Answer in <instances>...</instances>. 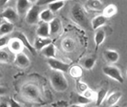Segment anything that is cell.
I'll use <instances>...</instances> for the list:
<instances>
[{
    "instance_id": "cell-9",
    "label": "cell",
    "mask_w": 127,
    "mask_h": 107,
    "mask_svg": "<svg viewBox=\"0 0 127 107\" xmlns=\"http://www.w3.org/2000/svg\"><path fill=\"white\" fill-rule=\"evenodd\" d=\"M13 37H16L18 38L19 40L23 43V45H24V47H26L28 50L30 51L31 53H32V55H34L35 54V49H34V47L32 46L31 43H30V41L28 40V38H27V36H26L25 35L23 34V33H20V32H16V33H14L13 35Z\"/></svg>"
},
{
    "instance_id": "cell-15",
    "label": "cell",
    "mask_w": 127,
    "mask_h": 107,
    "mask_svg": "<svg viewBox=\"0 0 127 107\" xmlns=\"http://www.w3.org/2000/svg\"><path fill=\"white\" fill-rule=\"evenodd\" d=\"M121 98H122V93L119 92V91H116V92L112 93L111 95H109L108 97L105 99V101H106L105 104L107 106H114L121 101Z\"/></svg>"
},
{
    "instance_id": "cell-34",
    "label": "cell",
    "mask_w": 127,
    "mask_h": 107,
    "mask_svg": "<svg viewBox=\"0 0 127 107\" xmlns=\"http://www.w3.org/2000/svg\"><path fill=\"white\" fill-rule=\"evenodd\" d=\"M9 105H10V106H13V107L20 106V102H17V101H14L13 99H11V100H10V102H9Z\"/></svg>"
},
{
    "instance_id": "cell-26",
    "label": "cell",
    "mask_w": 127,
    "mask_h": 107,
    "mask_svg": "<svg viewBox=\"0 0 127 107\" xmlns=\"http://www.w3.org/2000/svg\"><path fill=\"white\" fill-rule=\"evenodd\" d=\"M69 73H70L71 76H73L74 78H79L80 76H82V68L80 67V66H78V65H75V66H73V67H71L69 68Z\"/></svg>"
},
{
    "instance_id": "cell-5",
    "label": "cell",
    "mask_w": 127,
    "mask_h": 107,
    "mask_svg": "<svg viewBox=\"0 0 127 107\" xmlns=\"http://www.w3.org/2000/svg\"><path fill=\"white\" fill-rule=\"evenodd\" d=\"M39 13H40V7L39 5H32L26 13V21L29 24H35L39 20Z\"/></svg>"
},
{
    "instance_id": "cell-32",
    "label": "cell",
    "mask_w": 127,
    "mask_h": 107,
    "mask_svg": "<svg viewBox=\"0 0 127 107\" xmlns=\"http://www.w3.org/2000/svg\"><path fill=\"white\" fill-rule=\"evenodd\" d=\"M10 39H11V38L9 37L7 35L6 36H0V49H2V48H4V47L8 46Z\"/></svg>"
},
{
    "instance_id": "cell-21",
    "label": "cell",
    "mask_w": 127,
    "mask_h": 107,
    "mask_svg": "<svg viewBox=\"0 0 127 107\" xmlns=\"http://www.w3.org/2000/svg\"><path fill=\"white\" fill-rule=\"evenodd\" d=\"M86 6L94 11H102L103 10V3L100 0H88L86 2Z\"/></svg>"
},
{
    "instance_id": "cell-16",
    "label": "cell",
    "mask_w": 127,
    "mask_h": 107,
    "mask_svg": "<svg viewBox=\"0 0 127 107\" xmlns=\"http://www.w3.org/2000/svg\"><path fill=\"white\" fill-rule=\"evenodd\" d=\"M52 43V39L50 37H41V36H37L35 38L34 41V49L36 51H41L45 46H47L48 44Z\"/></svg>"
},
{
    "instance_id": "cell-13",
    "label": "cell",
    "mask_w": 127,
    "mask_h": 107,
    "mask_svg": "<svg viewBox=\"0 0 127 107\" xmlns=\"http://www.w3.org/2000/svg\"><path fill=\"white\" fill-rule=\"evenodd\" d=\"M49 27H50V36H56L58 35L60 31H61V21L58 18H54L52 19L51 21L49 22Z\"/></svg>"
},
{
    "instance_id": "cell-4",
    "label": "cell",
    "mask_w": 127,
    "mask_h": 107,
    "mask_svg": "<svg viewBox=\"0 0 127 107\" xmlns=\"http://www.w3.org/2000/svg\"><path fill=\"white\" fill-rule=\"evenodd\" d=\"M22 95L25 97L26 99L30 101H37L40 98V91L39 89L32 84H26L21 89Z\"/></svg>"
},
{
    "instance_id": "cell-27",
    "label": "cell",
    "mask_w": 127,
    "mask_h": 107,
    "mask_svg": "<svg viewBox=\"0 0 127 107\" xmlns=\"http://www.w3.org/2000/svg\"><path fill=\"white\" fill-rule=\"evenodd\" d=\"M49 5V8L53 13H56V12H58L62 7L64 6V1L63 0H58V1H53L51 3L48 4Z\"/></svg>"
},
{
    "instance_id": "cell-35",
    "label": "cell",
    "mask_w": 127,
    "mask_h": 107,
    "mask_svg": "<svg viewBox=\"0 0 127 107\" xmlns=\"http://www.w3.org/2000/svg\"><path fill=\"white\" fill-rule=\"evenodd\" d=\"M54 105H57V106H62V107H65L68 105V102L65 101H58V102H57V103H55Z\"/></svg>"
},
{
    "instance_id": "cell-30",
    "label": "cell",
    "mask_w": 127,
    "mask_h": 107,
    "mask_svg": "<svg viewBox=\"0 0 127 107\" xmlns=\"http://www.w3.org/2000/svg\"><path fill=\"white\" fill-rule=\"evenodd\" d=\"M91 101H92L91 100L85 98L83 95H81V94L77 95V102H78V105H86V104L90 103Z\"/></svg>"
},
{
    "instance_id": "cell-6",
    "label": "cell",
    "mask_w": 127,
    "mask_h": 107,
    "mask_svg": "<svg viewBox=\"0 0 127 107\" xmlns=\"http://www.w3.org/2000/svg\"><path fill=\"white\" fill-rule=\"evenodd\" d=\"M48 65L51 67L52 69L55 71H59V72H68V70L70 68V65L68 63H65L59 59H57L56 57H50L48 58Z\"/></svg>"
},
{
    "instance_id": "cell-18",
    "label": "cell",
    "mask_w": 127,
    "mask_h": 107,
    "mask_svg": "<svg viewBox=\"0 0 127 107\" xmlns=\"http://www.w3.org/2000/svg\"><path fill=\"white\" fill-rule=\"evenodd\" d=\"M42 55L46 57L47 58H50V57H56L57 56V51H56V47L53 43H50L47 46H45L44 48L41 50Z\"/></svg>"
},
{
    "instance_id": "cell-2",
    "label": "cell",
    "mask_w": 127,
    "mask_h": 107,
    "mask_svg": "<svg viewBox=\"0 0 127 107\" xmlns=\"http://www.w3.org/2000/svg\"><path fill=\"white\" fill-rule=\"evenodd\" d=\"M71 15L73 20L77 23L81 27H87L88 26V18L86 16V13L82 9V7L79 4H76L72 7L71 11Z\"/></svg>"
},
{
    "instance_id": "cell-40",
    "label": "cell",
    "mask_w": 127,
    "mask_h": 107,
    "mask_svg": "<svg viewBox=\"0 0 127 107\" xmlns=\"http://www.w3.org/2000/svg\"><path fill=\"white\" fill-rule=\"evenodd\" d=\"M2 22H3V17H2L1 15H0V25L2 24Z\"/></svg>"
},
{
    "instance_id": "cell-28",
    "label": "cell",
    "mask_w": 127,
    "mask_h": 107,
    "mask_svg": "<svg viewBox=\"0 0 127 107\" xmlns=\"http://www.w3.org/2000/svg\"><path fill=\"white\" fill-rule=\"evenodd\" d=\"M87 88H89V87H88V85L84 81L78 80V81L76 82V91H77L79 94H82L83 92Z\"/></svg>"
},
{
    "instance_id": "cell-37",
    "label": "cell",
    "mask_w": 127,
    "mask_h": 107,
    "mask_svg": "<svg viewBox=\"0 0 127 107\" xmlns=\"http://www.w3.org/2000/svg\"><path fill=\"white\" fill-rule=\"evenodd\" d=\"M6 93H7V89L0 86V96H4V95H6Z\"/></svg>"
},
{
    "instance_id": "cell-11",
    "label": "cell",
    "mask_w": 127,
    "mask_h": 107,
    "mask_svg": "<svg viewBox=\"0 0 127 107\" xmlns=\"http://www.w3.org/2000/svg\"><path fill=\"white\" fill-rule=\"evenodd\" d=\"M8 47H9L10 51L13 52V54H17V53L22 52L23 48H24V45H23V43L19 40L18 38L13 37L12 39H10Z\"/></svg>"
},
{
    "instance_id": "cell-19",
    "label": "cell",
    "mask_w": 127,
    "mask_h": 107,
    "mask_svg": "<svg viewBox=\"0 0 127 107\" xmlns=\"http://www.w3.org/2000/svg\"><path fill=\"white\" fill-rule=\"evenodd\" d=\"M13 31V24L9 21H3L0 25V36H6Z\"/></svg>"
},
{
    "instance_id": "cell-25",
    "label": "cell",
    "mask_w": 127,
    "mask_h": 107,
    "mask_svg": "<svg viewBox=\"0 0 127 107\" xmlns=\"http://www.w3.org/2000/svg\"><path fill=\"white\" fill-rule=\"evenodd\" d=\"M107 93H108V90L106 88H101L97 92V94H96V105L97 106H100L103 103L104 100L107 97Z\"/></svg>"
},
{
    "instance_id": "cell-8",
    "label": "cell",
    "mask_w": 127,
    "mask_h": 107,
    "mask_svg": "<svg viewBox=\"0 0 127 107\" xmlns=\"http://www.w3.org/2000/svg\"><path fill=\"white\" fill-rule=\"evenodd\" d=\"M38 26L36 29V35L37 36L41 37H50V27H49V22H44V21H39L37 22Z\"/></svg>"
},
{
    "instance_id": "cell-14",
    "label": "cell",
    "mask_w": 127,
    "mask_h": 107,
    "mask_svg": "<svg viewBox=\"0 0 127 107\" xmlns=\"http://www.w3.org/2000/svg\"><path fill=\"white\" fill-rule=\"evenodd\" d=\"M103 56L105 60L111 64L118 62L120 59V54L115 50H105L103 53Z\"/></svg>"
},
{
    "instance_id": "cell-39",
    "label": "cell",
    "mask_w": 127,
    "mask_h": 107,
    "mask_svg": "<svg viewBox=\"0 0 127 107\" xmlns=\"http://www.w3.org/2000/svg\"><path fill=\"white\" fill-rule=\"evenodd\" d=\"M31 3H36V2H38V0H29Z\"/></svg>"
},
{
    "instance_id": "cell-36",
    "label": "cell",
    "mask_w": 127,
    "mask_h": 107,
    "mask_svg": "<svg viewBox=\"0 0 127 107\" xmlns=\"http://www.w3.org/2000/svg\"><path fill=\"white\" fill-rule=\"evenodd\" d=\"M53 1H58V0H41V1H38V5H45V4H49ZM64 1V0H63Z\"/></svg>"
},
{
    "instance_id": "cell-3",
    "label": "cell",
    "mask_w": 127,
    "mask_h": 107,
    "mask_svg": "<svg viewBox=\"0 0 127 107\" xmlns=\"http://www.w3.org/2000/svg\"><path fill=\"white\" fill-rule=\"evenodd\" d=\"M102 71H103L104 75H106L110 78L114 79L116 81L120 82V83H122L124 81V78L122 76L121 70L119 69L118 67L114 66V65H106V66L103 67Z\"/></svg>"
},
{
    "instance_id": "cell-17",
    "label": "cell",
    "mask_w": 127,
    "mask_h": 107,
    "mask_svg": "<svg viewBox=\"0 0 127 107\" xmlns=\"http://www.w3.org/2000/svg\"><path fill=\"white\" fill-rule=\"evenodd\" d=\"M106 21H107V17L106 16H104V15H97V16L94 17V19L91 22L92 28L94 30H97V29L101 28L103 25H105Z\"/></svg>"
},
{
    "instance_id": "cell-29",
    "label": "cell",
    "mask_w": 127,
    "mask_h": 107,
    "mask_svg": "<svg viewBox=\"0 0 127 107\" xmlns=\"http://www.w3.org/2000/svg\"><path fill=\"white\" fill-rule=\"evenodd\" d=\"M95 58L89 57V58L85 59V61H84V67H85L87 70H91L94 66H95Z\"/></svg>"
},
{
    "instance_id": "cell-31",
    "label": "cell",
    "mask_w": 127,
    "mask_h": 107,
    "mask_svg": "<svg viewBox=\"0 0 127 107\" xmlns=\"http://www.w3.org/2000/svg\"><path fill=\"white\" fill-rule=\"evenodd\" d=\"M85 98H87V99H89V100H91V101H93L94 99L95 98V92L93 91V90H91V89L89 88H87L84 92H83L82 94Z\"/></svg>"
},
{
    "instance_id": "cell-22",
    "label": "cell",
    "mask_w": 127,
    "mask_h": 107,
    "mask_svg": "<svg viewBox=\"0 0 127 107\" xmlns=\"http://www.w3.org/2000/svg\"><path fill=\"white\" fill-rule=\"evenodd\" d=\"M61 47L65 52H73L76 47V44L74 40H72L71 38H65L61 42Z\"/></svg>"
},
{
    "instance_id": "cell-20",
    "label": "cell",
    "mask_w": 127,
    "mask_h": 107,
    "mask_svg": "<svg viewBox=\"0 0 127 107\" xmlns=\"http://www.w3.org/2000/svg\"><path fill=\"white\" fill-rule=\"evenodd\" d=\"M105 37H106V34H105L104 30H102L100 28L97 29V30H96V33L95 34V36H94L95 43V45H96V47L100 46V45L104 42Z\"/></svg>"
},
{
    "instance_id": "cell-38",
    "label": "cell",
    "mask_w": 127,
    "mask_h": 107,
    "mask_svg": "<svg viewBox=\"0 0 127 107\" xmlns=\"http://www.w3.org/2000/svg\"><path fill=\"white\" fill-rule=\"evenodd\" d=\"M8 2H9V0H0V8L5 7V5H6Z\"/></svg>"
},
{
    "instance_id": "cell-7",
    "label": "cell",
    "mask_w": 127,
    "mask_h": 107,
    "mask_svg": "<svg viewBox=\"0 0 127 107\" xmlns=\"http://www.w3.org/2000/svg\"><path fill=\"white\" fill-rule=\"evenodd\" d=\"M1 16L3 17V19H6L7 21L11 22V23H14L18 20V13L16 11H14L13 8L9 7L4 10V12L1 13Z\"/></svg>"
},
{
    "instance_id": "cell-1",
    "label": "cell",
    "mask_w": 127,
    "mask_h": 107,
    "mask_svg": "<svg viewBox=\"0 0 127 107\" xmlns=\"http://www.w3.org/2000/svg\"><path fill=\"white\" fill-rule=\"evenodd\" d=\"M50 79L53 87L57 92H64L68 89V80L63 76L62 72L55 71L54 73H52Z\"/></svg>"
},
{
    "instance_id": "cell-24",
    "label": "cell",
    "mask_w": 127,
    "mask_h": 107,
    "mask_svg": "<svg viewBox=\"0 0 127 107\" xmlns=\"http://www.w3.org/2000/svg\"><path fill=\"white\" fill-rule=\"evenodd\" d=\"M103 15L106 16V17H111V16H114L115 14L118 12V9L117 6L114 4H110L108 6H106L105 8H103Z\"/></svg>"
},
{
    "instance_id": "cell-33",
    "label": "cell",
    "mask_w": 127,
    "mask_h": 107,
    "mask_svg": "<svg viewBox=\"0 0 127 107\" xmlns=\"http://www.w3.org/2000/svg\"><path fill=\"white\" fill-rule=\"evenodd\" d=\"M9 59H10L9 54L5 51L0 49V62H8Z\"/></svg>"
},
{
    "instance_id": "cell-41",
    "label": "cell",
    "mask_w": 127,
    "mask_h": 107,
    "mask_svg": "<svg viewBox=\"0 0 127 107\" xmlns=\"http://www.w3.org/2000/svg\"><path fill=\"white\" fill-rule=\"evenodd\" d=\"M2 76H3V75H2V73L0 72V78H2Z\"/></svg>"
},
{
    "instance_id": "cell-10",
    "label": "cell",
    "mask_w": 127,
    "mask_h": 107,
    "mask_svg": "<svg viewBox=\"0 0 127 107\" xmlns=\"http://www.w3.org/2000/svg\"><path fill=\"white\" fill-rule=\"evenodd\" d=\"M31 6L32 5H31V2L29 0H17V2H16V12L18 13V15H20V16L26 15V13L29 11Z\"/></svg>"
},
{
    "instance_id": "cell-12",
    "label": "cell",
    "mask_w": 127,
    "mask_h": 107,
    "mask_svg": "<svg viewBox=\"0 0 127 107\" xmlns=\"http://www.w3.org/2000/svg\"><path fill=\"white\" fill-rule=\"evenodd\" d=\"M14 62H15V64L18 67L26 68V67H28L30 65V59H29V57H27L25 54H23L22 52H20V53L16 54L15 58H14Z\"/></svg>"
},
{
    "instance_id": "cell-23",
    "label": "cell",
    "mask_w": 127,
    "mask_h": 107,
    "mask_svg": "<svg viewBox=\"0 0 127 107\" xmlns=\"http://www.w3.org/2000/svg\"><path fill=\"white\" fill-rule=\"evenodd\" d=\"M54 17H55L54 13L50 9H46L44 11L40 12V13H39V19L41 21H44V22H50Z\"/></svg>"
}]
</instances>
